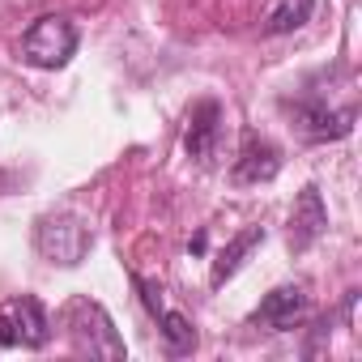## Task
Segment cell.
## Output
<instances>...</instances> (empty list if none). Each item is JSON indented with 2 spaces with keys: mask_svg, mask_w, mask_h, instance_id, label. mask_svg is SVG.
<instances>
[{
  "mask_svg": "<svg viewBox=\"0 0 362 362\" xmlns=\"http://www.w3.org/2000/svg\"><path fill=\"white\" fill-rule=\"evenodd\" d=\"M281 170V153L277 145H269L264 136H247L243 141V153L235 162V184H269V179Z\"/></svg>",
  "mask_w": 362,
  "mask_h": 362,
  "instance_id": "7",
  "label": "cell"
},
{
  "mask_svg": "<svg viewBox=\"0 0 362 362\" xmlns=\"http://www.w3.org/2000/svg\"><path fill=\"white\" fill-rule=\"evenodd\" d=\"M311 18V0H286L281 9H273V18H269V35H290V30H298L303 22Z\"/></svg>",
  "mask_w": 362,
  "mask_h": 362,
  "instance_id": "11",
  "label": "cell"
},
{
  "mask_svg": "<svg viewBox=\"0 0 362 362\" xmlns=\"http://www.w3.org/2000/svg\"><path fill=\"white\" fill-rule=\"evenodd\" d=\"M158 324H162V337L170 341V349L175 354H188L192 345H197V332H192V324H188V315H179V311H158Z\"/></svg>",
  "mask_w": 362,
  "mask_h": 362,
  "instance_id": "10",
  "label": "cell"
},
{
  "mask_svg": "<svg viewBox=\"0 0 362 362\" xmlns=\"http://www.w3.org/2000/svg\"><path fill=\"white\" fill-rule=\"evenodd\" d=\"M256 243H264V230H260V226H247L243 235H235V239L218 252V260H214V269H209V281H214V286H226V281L243 269V260H247V252H252Z\"/></svg>",
  "mask_w": 362,
  "mask_h": 362,
  "instance_id": "9",
  "label": "cell"
},
{
  "mask_svg": "<svg viewBox=\"0 0 362 362\" xmlns=\"http://www.w3.org/2000/svg\"><path fill=\"white\" fill-rule=\"evenodd\" d=\"M328 226V214H324V201L315 188H303L298 201H294V214H290V247L294 252H307Z\"/></svg>",
  "mask_w": 362,
  "mask_h": 362,
  "instance_id": "6",
  "label": "cell"
},
{
  "mask_svg": "<svg viewBox=\"0 0 362 362\" xmlns=\"http://www.w3.org/2000/svg\"><path fill=\"white\" fill-rule=\"evenodd\" d=\"M35 243L52 264H81V256L90 252V226L73 214H56L39 222Z\"/></svg>",
  "mask_w": 362,
  "mask_h": 362,
  "instance_id": "3",
  "label": "cell"
},
{
  "mask_svg": "<svg viewBox=\"0 0 362 362\" xmlns=\"http://www.w3.org/2000/svg\"><path fill=\"white\" fill-rule=\"evenodd\" d=\"M218 124H222V107H218L214 98H205V103L192 107V115H188V132H184V149H188V158H197V162H209V158H214Z\"/></svg>",
  "mask_w": 362,
  "mask_h": 362,
  "instance_id": "8",
  "label": "cell"
},
{
  "mask_svg": "<svg viewBox=\"0 0 362 362\" xmlns=\"http://www.w3.org/2000/svg\"><path fill=\"white\" fill-rule=\"evenodd\" d=\"M77 52V30L69 18L60 13H47L39 18L26 35H22V56L35 64V69H64Z\"/></svg>",
  "mask_w": 362,
  "mask_h": 362,
  "instance_id": "1",
  "label": "cell"
},
{
  "mask_svg": "<svg viewBox=\"0 0 362 362\" xmlns=\"http://www.w3.org/2000/svg\"><path fill=\"white\" fill-rule=\"evenodd\" d=\"M52 337V324H47V311L35 294H22V298H9L0 303V345H26V349H43Z\"/></svg>",
  "mask_w": 362,
  "mask_h": 362,
  "instance_id": "2",
  "label": "cell"
},
{
  "mask_svg": "<svg viewBox=\"0 0 362 362\" xmlns=\"http://www.w3.org/2000/svg\"><path fill=\"white\" fill-rule=\"evenodd\" d=\"M303 315H307V290L303 286H277L273 294H264V303L256 311V324H264L273 332H290Z\"/></svg>",
  "mask_w": 362,
  "mask_h": 362,
  "instance_id": "5",
  "label": "cell"
},
{
  "mask_svg": "<svg viewBox=\"0 0 362 362\" xmlns=\"http://www.w3.org/2000/svg\"><path fill=\"white\" fill-rule=\"evenodd\" d=\"M294 124L307 141H337V136H349L354 128V107H324V103H298L294 107Z\"/></svg>",
  "mask_w": 362,
  "mask_h": 362,
  "instance_id": "4",
  "label": "cell"
}]
</instances>
